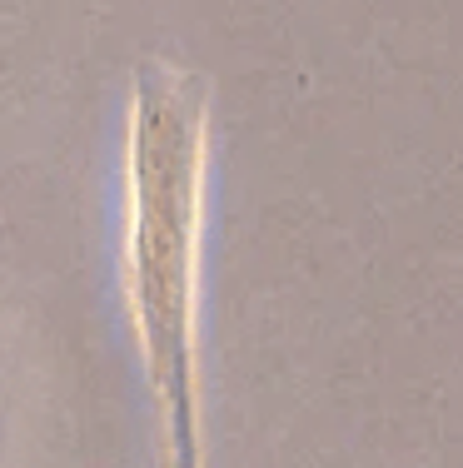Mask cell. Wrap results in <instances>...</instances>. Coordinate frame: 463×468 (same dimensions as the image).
I'll use <instances>...</instances> for the list:
<instances>
[{
	"label": "cell",
	"mask_w": 463,
	"mask_h": 468,
	"mask_svg": "<svg viewBox=\"0 0 463 468\" xmlns=\"http://www.w3.org/2000/svg\"><path fill=\"white\" fill-rule=\"evenodd\" d=\"M209 150H215L209 80L160 55L140 60L125 105L120 294L164 433V468H209L200 354Z\"/></svg>",
	"instance_id": "obj_1"
}]
</instances>
